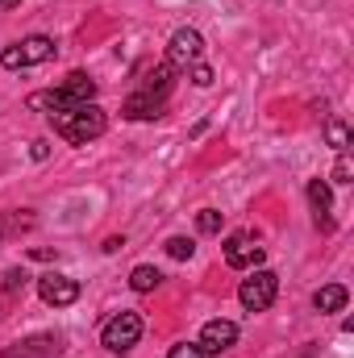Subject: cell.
<instances>
[{
	"instance_id": "obj_1",
	"label": "cell",
	"mask_w": 354,
	"mask_h": 358,
	"mask_svg": "<svg viewBox=\"0 0 354 358\" xmlns=\"http://www.w3.org/2000/svg\"><path fill=\"white\" fill-rule=\"evenodd\" d=\"M171 84H176V71H171L167 63L150 67V71L142 76L138 92L125 100L121 117H125V121H150V117H159V113H163V104H167V96H171Z\"/></svg>"
},
{
	"instance_id": "obj_2",
	"label": "cell",
	"mask_w": 354,
	"mask_h": 358,
	"mask_svg": "<svg viewBox=\"0 0 354 358\" xmlns=\"http://www.w3.org/2000/svg\"><path fill=\"white\" fill-rule=\"evenodd\" d=\"M50 125H55L59 138H67V142H76V146H88L92 138H100V134L108 129V117H104L100 104L88 100V104H71V108L50 113Z\"/></svg>"
},
{
	"instance_id": "obj_3",
	"label": "cell",
	"mask_w": 354,
	"mask_h": 358,
	"mask_svg": "<svg viewBox=\"0 0 354 358\" xmlns=\"http://www.w3.org/2000/svg\"><path fill=\"white\" fill-rule=\"evenodd\" d=\"M50 59H55V38H46V34H29L25 42L0 50V67L4 71H25V67L50 63Z\"/></svg>"
},
{
	"instance_id": "obj_4",
	"label": "cell",
	"mask_w": 354,
	"mask_h": 358,
	"mask_svg": "<svg viewBox=\"0 0 354 358\" xmlns=\"http://www.w3.org/2000/svg\"><path fill=\"white\" fill-rule=\"evenodd\" d=\"M138 338H142V317H138V313H117V317H108L104 329H100V346H108L113 355L134 350Z\"/></svg>"
},
{
	"instance_id": "obj_5",
	"label": "cell",
	"mask_w": 354,
	"mask_h": 358,
	"mask_svg": "<svg viewBox=\"0 0 354 358\" xmlns=\"http://www.w3.org/2000/svg\"><path fill=\"white\" fill-rule=\"evenodd\" d=\"M275 296H279V275H275V271H255V275L242 279V287H238V300H242L246 313H267V308L275 304Z\"/></svg>"
},
{
	"instance_id": "obj_6",
	"label": "cell",
	"mask_w": 354,
	"mask_h": 358,
	"mask_svg": "<svg viewBox=\"0 0 354 358\" xmlns=\"http://www.w3.org/2000/svg\"><path fill=\"white\" fill-rule=\"evenodd\" d=\"M200 55H204L200 29H176L171 34V42H167V67L171 71H187L192 63H200Z\"/></svg>"
},
{
	"instance_id": "obj_7",
	"label": "cell",
	"mask_w": 354,
	"mask_h": 358,
	"mask_svg": "<svg viewBox=\"0 0 354 358\" xmlns=\"http://www.w3.org/2000/svg\"><path fill=\"white\" fill-rule=\"evenodd\" d=\"M38 296L50 304V308H71L76 300H80V279H71V275H42L38 279Z\"/></svg>"
},
{
	"instance_id": "obj_8",
	"label": "cell",
	"mask_w": 354,
	"mask_h": 358,
	"mask_svg": "<svg viewBox=\"0 0 354 358\" xmlns=\"http://www.w3.org/2000/svg\"><path fill=\"white\" fill-rule=\"evenodd\" d=\"M196 346L204 350V358H208V355H225V350H234V346H238V325H234V321H225V317L204 321V329H200Z\"/></svg>"
},
{
	"instance_id": "obj_9",
	"label": "cell",
	"mask_w": 354,
	"mask_h": 358,
	"mask_svg": "<svg viewBox=\"0 0 354 358\" xmlns=\"http://www.w3.org/2000/svg\"><path fill=\"white\" fill-rule=\"evenodd\" d=\"M263 255H267V250L250 238V234H234V238L225 242V263H229L234 271L259 267V263H263Z\"/></svg>"
},
{
	"instance_id": "obj_10",
	"label": "cell",
	"mask_w": 354,
	"mask_h": 358,
	"mask_svg": "<svg viewBox=\"0 0 354 358\" xmlns=\"http://www.w3.org/2000/svg\"><path fill=\"white\" fill-rule=\"evenodd\" d=\"M59 338H50V334H38V338H25V342H17L13 350L4 358H59Z\"/></svg>"
},
{
	"instance_id": "obj_11",
	"label": "cell",
	"mask_w": 354,
	"mask_h": 358,
	"mask_svg": "<svg viewBox=\"0 0 354 358\" xmlns=\"http://www.w3.org/2000/svg\"><path fill=\"white\" fill-rule=\"evenodd\" d=\"M309 204H313V213H317V225L334 229V221H330V208H334V192H330V183H325V179H309Z\"/></svg>"
},
{
	"instance_id": "obj_12",
	"label": "cell",
	"mask_w": 354,
	"mask_h": 358,
	"mask_svg": "<svg viewBox=\"0 0 354 358\" xmlns=\"http://www.w3.org/2000/svg\"><path fill=\"white\" fill-rule=\"evenodd\" d=\"M59 92H63L71 104H88V100H96V80L84 76V71H71V76L59 84Z\"/></svg>"
},
{
	"instance_id": "obj_13",
	"label": "cell",
	"mask_w": 354,
	"mask_h": 358,
	"mask_svg": "<svg viewBox=\"0 0 354 358\" xmlns=\"http://www.w3.org/2000/svg\"><path fill=\"white\" fill-rule=\"evenodd\" d=\"M346 300H351V292H346L342 283H325V287L313 296L317 313H342V308H346Z\"/></svg>"
},
{
	"instance_id": "obj_14",
	"label": "cell",
	"mask_w": 354,
	"mask_h": 358,
	"mask_svg": "<svg viewBox=\"0 0 354 358\" xmlns=\"http://www.w3.org/2000/svg\"><path fill=\"white\" fill-rule=\"evenodd\" d=\"M159 283H163V271L159 267H146V263H142V267L129 271V287H134V292H155Z\"/></svg>"
},
{
	"instance_id": "obj_15",
	"label": "cell",
	"mask_w": 354,
	"mask_h": 358,
	"mask_svg": "<svg viewBox=\"0 0 354 358\" xmlns=\"http://www.w3.org/2000/svg\"><path fill=\"white\" fill-rule=\"evenodd\" d=\"M325 138H330V146H334L338 155L351 150V125H346V121H330V125H325Z\"/></svg>"
},
{
	"instance_id": "obj_16",
	"label": "cell",
	"mask_w": 354,
	"mask_h": 358,
	"mask_svg": "<svg viewBox=\"0 0 354 358\" xmlns=\"http://www.w3.org/2000/svg\"><path fill=\"white\" fill-rule=\"evenodd\" d=\"M221 225H225V213H217V208H200L196 213V229L200 234H221Z\"/></svg>"
},
{
	"instance_id": "obj_17",
	"label": "cell",
	"mask_w": 354,
	"mask_h": 358,
	"mask_svg": "<svg viewBox=\"0 0 354 358\" xmlns=\"http://www.w3.org/2000/svg\"><path fill=\"white\" fill-rule=\"evenodd\" d=\"M167 255L183 263V259H192V255H196V242H192V238H167Z\"/></svg>"
},
{
	"instance_id": "obj_18",
	"label": "cell",
	"mask_w": 354,
	"mask_h": 358,
	"mask_svg": "<svg viewBox=\"0 0 354 358\" xmlns=\"http://www.w3.org/2000/svg\"><path fill=\"white\" fill-rule=\"evenodd\" d=\"M187 76H192V84H196V88H208V84H213V67H208V63H192V67H187Z\"/></svg>"
},
{
	"instance_id": "obj_19",
	"label": "cell",
	"mask_w": 354,
	"mask_h": 358,
	"mask_svg": "<svg viewBox=\"0 0 354 358\" xmlns=\"http://www.w3.org/2000/svg\"><path fill=\"white\" fill-rule=\"evenodd\" d=\"M351 179H354L351 155H338V163H334V183H351Z\"/></svg>"
},
{
	"instance_id": "obj_20",
	"label": "cell",
	"mask_w": 354,
	"mask_h": 358,
	"mask_svg": "<svg viewBox=\"0 0 354 358\" xmlns=\"http://www.w3.org/2000/svg\"><path fill=\"white\" fill-rule=\"evenodd\" d=\"M167 358H204V350H200L196 342H179V346H171V355Z\"/></svg>"
},
{
	"instance_id": "obj_21",
	"label": "cell",
	"mask_w": 354,
	"mask_h": 358,
	"mask_svg": "<svg viewBox=\"0 0 354 358\" xmlns=\"http://www.w3.org/2000/svg\"><path fill=\"white\" fill-rule=\"evenodd\" d=\"M25 283H29V275H25V271H8V275H4V292H17V287H25Z\"/></svg>"
},
{
	"instance_id": "obj_22",
	"label": "cell",
	"mask_w": 354,
	"mask_h": 358,
	"mask_svg": "<svg viewBox=\"0 0 354 358\" xmlns=\"http://www.w3.org/2000/svg\"><path fill=\"white\" fill-rule=\"evenodd\" d=\"M21 225H29V217H25V221H21V217L13 221L8 213H0V242H4V234H8V229H21Z\"/></svg>"
},
{
	"instance_id": "obj_23",
	"label": "cell",
	"mask_w": 354,
	"mask_h": 358,
	"mask_svg": "<svg viewBox=\"0 0 354 358\" xmlns=\"http://www.w3.org/2000/svg\"><path fill=\"white\" fill-rule=\"evenodd\" d=\"M121 246H125V238H108V242H104V255H117Z\"/></svg>"
},
{
	"instance_id": "obj_24",
	"label": "cell",
	"mask_w": 354,
	"mask_h": 358,
	"mask_svg": "<svg viewBox=\"0 0 354 358\" xmlns=\"http://www.w3.org/2000/svg\"><path fill=\"white\" fill-rule=\"evenodd\" d=\"M46 155H50V146H46V142H34V159H38V163H42V159H46Z\"/></svg>"
},
{
	"instance_id": "obj_25",
	"label": "cell",
	"mask_w": 354,
	"mask_h": 358,
	"mask_svg": "<svg viewBox=\"0 0 354 358\" xmlns=\"http://www.w3.org/2000/svg\"><path fill=\"white\" fill-rule=\"evenodd\" d=\"M17 4H21V0H0V13H4V8H17Z\"/></svg>"
}]
</instances>
